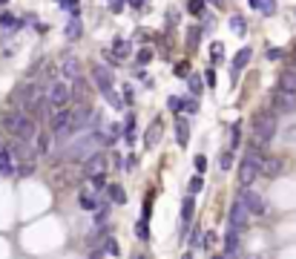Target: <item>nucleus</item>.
<instances>
[{
    "mask_svg": "<svg viewBox=\"0 0 296 259\" xmlns=\"http://www.w3.org/2000/svg\"><path fill=\"white\" fill-rule=\"evenodd\" d=\"M276 127H279V116L276 112H259L253 116V147H262L276 136Z\"/></svg>",
    "mask_w": 296,
    "mask_h": 259,
    "instance_id": "nucleus-1",
    "label": "nucleus"
},
{
    "mask_svg": "<svg viewBox=\"0 0 296 259\" xmlns=\"http://www.w3.org/2000/svg\"><path fill=\"white\" fill-rule=\"evenodd\" d=\"M98 144H104V136L101 132H86L84 138H78V142L72 144V147H66L64 150V158H72V162H84L86 156H92L95 150H98Z\"/></svg>",
    "mask_w": 296,
    "mask_h": 259,
    "instance_id": "nucleus-2",
    "label": "nucleus"
},
{
    "mask_svg": "<svg viewBox=\"0 0 296 259\" xmlns=\"http://www.w3.org/2000/svg\"><path fill=\"white\" fill-rule=\"evenodd\" d=\"M46 98H49V104H52V110H64V106L72 104V81H55L52 86H49V92H46Z\"/></svg>",
    "mask_w": 296,
    "mask_h": 259,
    "instance_id": "nucleus-3",
    "label": "nucleus"
},
{
    "mask_svg": "<svg viewBox=\"0 0 296 259\" xmlns=\"http://www.w3.org/2000/svg\"><path fill=\"white\" fill-rule=\"evenodd\" d=\"M40 92H44V90H40L34 81H23L20 86L14 90V104L23 106V110H29V106L34 104V98H38Z\"/></svg>",
    "mask_w": 296,
    "mask_h": 259,
    "instance_id": "nucleus-4",
    "label": "nucleus"
},
{
    "mask_svg": "<svg viewBox=\"0 0 296 259\" xmlns=\"http://www.w3.org/2000/svg\"><path fill=\"white\" fill-rule=\"evenodd\" d=\"M274 112H282V116H290V112H296V92H290V90H276L274 92Z\"/></svg>",
    "mask_w": 296,
    "mask_h": 259,
    "instance_id": "nucleus-5",
    "label": "nucleus"
},
{
    "mask_svg": "<svg viewBox=\"0 0 296 259\" xmlns=\"http://www.w3.org/2000/svg\"><path fill=\"white\" fill-rule=\"evenodd\" d=\"M239 202L248 208V213L250 216H262L264 213V199L256 193V190H250V188H244L242 190V196H239Z\"/></svg>",
    "mask_w": 296,
    "mask_h": 259,
    "instance_id": "nucleus-6",
    "label": "nucleus"
},
{
    "mask_svg": "<svg viewBox=\"0 0 296 259\" xmlns=\"http://www.w3.org/2000/svg\"><path fill=\"white\" fill-rule=\"evenodd\" d=\"M248 216H250V213H248V208H244L239 199L230 204L228 222H230V228H233V230H242V228H248Z\"/></svg>",
    "mask_w": 296,
    "mask_h": 259,
    "instance_id": "nucleus-7",
    "label": "nucleus"
},
{
    "mask_svg": "<svg viewBox=\"0 0 296 259\" xmlns=\"http://www.w3.org/2000/svg\"><path fill=\"white\" fill-rule=\"evenodd\" d=\"M34 136H38V127H34V118H29V116H23L20 118V124H18V130H14V138L18 142H32Z\"/></svg>",
    "mask_w": 296,
    "mask_h": 259,
    "instance_id": "nucleus-8",
    "label": "nucleus"
},
{
    "mask_svg": "<svg viewBox=\"0 0 296 259\" xmlns=\"http://www.w3.org/2000/svg\"><path fill=\"white\" fill-rule=\"evenodd\" d=\"M104 167H106V156H104L101 150H95L92 156H86V158H84V173H86V176L104 173Z\"/></svg>",
    "mask_w": 296,
    "mask_h": 259,
    "instance_id": "nucleus-9",
    "label": "nucleus"
},
{
    "mask_svg": "<svg viewBox=\"0 0 296 259\" xmlns=\"http://www.w3.org/2000/svg\"><path fill=\"white\" fill-rule=\"evenodd\" d=\"M242 254V242H239V230L230 228L224 234V259H239Z\"/></svg>",
    "mask_w": 296,
    "mask_h": 259,
    "instance_id": "nucleus-10",
    "label": "nucleus"
},
{
    "mask_svg": "<svg viewBox=\"0 0 296 259\" xmlns=\"http://www.w3.org/2000/svg\"><path fill=\"white\" fill-rule=\"evenodd\" d=\"M60 75H64V81L80 78V60L75 58V55H66V58L60 60Z\"/></svg>",
    "mask_w": 296,
    "mask_h": 259,
    "instance_id": "nucleus-11",
    "label": "nucleus"
},
{
    "mask_svg": "<svg viewBox=\"0 0 296 259\" xmlns=\"http://www.w3.org/2000/svg\"><path fill=\"white\" fill-rule=\"evenodd\" d=\"M256 176H259V167L253 164V162H248V158H242V164H239V184H253L256 182Z\"/></svg>",
    "mask_w": 296,
    "mask_h": 259,
    "instance_id": "nucleus-12",
    "label": "nucleus"
},
{
    "mask_svg": "<svg viewBox=\"0 0 296 259\" xmlns=\"http://www.w3.org/2000/svg\"><path fill=\"white\" fill-rule=\"evenodd\" d=\"M92 78H95V84H98V90H106V86H112V81H115L112 70H106V66H101V64L92 66Z\"/></svg>",
    "mask_w": 296,
    "mask_h": 259,
    "instance_id": "nucleus-13",
    "label": "nucleus"
},
{
    "mask_svg": "<svg viewBox=\"0 0 296 259\" xmlns=\"http://www.w3.org/2000/svg\"><path fill=\"white\" fill-rule=\"evenodd\" d=\"M176 142H178V147L190 144V121L182 116H176Z\"/></svg>",
    "mask_w": 296,
    "mask_h": 259,
    "instance_id": "nucleus-14",
    "label": "nucleus"
},
{
    "mask_svg": "<svg viewBox=\"0 0 296 259\" xmlns=\"http://www.w3.org/2000/svg\"><path fill=\"white\" fill-rule=\"evenodd\" d=\"M130 52H132V44H126L124 38H118V40L112 44V52H106V58L110 60H124Z\"/></svg>",
    "mask_w": 296,
    "mask_h": 259,
    "instance_id": "nucleus-15",
    "label": "nucleus"
},
{
    "mask_svg": "<svg viewBox=\"0 0 296 259\" xmlns=\"http://www.w3.org/2000/svg\"><path fill=\"white\" fill-rule=\"evenodd\" d=\"M282 167H285V162H282V158H268V156H264L262 170H259V173H264L268 178H274V176H279V173H282Z\"/></svg>",
    "mask_w": 296,
    "mask_h": 259,
    "instance_id": "nucleus-16",
    "label": "nucleus"
},
{
    "mask_svg": "<svg viewBox=\"0 0 296 259\" xmlns=\"http://www.w3.org/2000/svg\"><path fill=\"white\" fill-rule=\"evenodd\" d=\"M253 58V49L250 46H242L239 52H236V58H233V75H239L244 66H248V60Z\"/></svg>",
    "mask_w": 296,
    "mask_h": 259,
    "instance_id": "nucleus-17",
    "label": "nucleus"
},
{
    "mask_svg": "<svg viewBox=\"0 0 296 259\" xmlns=\"http://www.w3.org/2000/svg\"><path fill=\"white\" fill-rule=\"evenodd\" d=\"M158 142H161V121L156 118L147 127V132H144V147H156Z\"/></svg>",
    "mask_w": 296,
    "mask_h": 259,
    "instance_id": "nucleus-18",
    "label": "nucleus"
},
{
    "mask_svg": "<svg viewBox=\"0 0 296 259\" xmlns=\"http://www.w3.org/2000/svg\"><path fill=\"white\" fill-rule=\"evenodd\" d=\"M49 110H52V104H49V98H46V92H40L38 98H34V104H32V112H34V118H49Z\"/></svg>",
    "mask_w": 296,
    "mask_h": 259,
    "instance_id": "nucleus-19",
    "label": "nucleus"
},
{
    "mask_svg": "<svg viewBox=\"0 0 296 259\" xmlns=\"http://www.w3.org/2000/svg\"><path fill=\"white\" fill-rule=\"evenodd\" d=\"M14 158H12V150L6 147H0V176H12L14 173V164H12Z\"/></svg>",
    "mask_w": 296,
    "mask_h": 259,
    "instance_id": "nucleus-20",
    "label": "nucleus"
},
{
    "mask_svg": "<svg viewBox=\"0 0 296 259\" xmlns=\"http://www.w3.org/2000/svg\"><path fill=\"white\" fill-rule=\"evenodd\" d=\"M279 86H282V90H290V92H296V64L290 66V70L282 72V78H279Z\"/></svg>",
    "mask_w": 296,
    "mask_h": 259,
    "instance_id": "nucleus-21",
    "label": "nucleus"
},
{
    "mask_svg": "<svg viewBox=\"0 0 296 259\" xmlns=\"http://www.w3.org/2000/svg\"><path fill=\"white\" fill-rule=\"evenodd\" d=\"M78 204H80V210H98V204H101V202L95 199V196H92V193H86V190H80V196H78Z\"/></svg>",
    "mask_w": 296,
    "mask_h": 259,
    "instance_id": "nucleus-22",
    "label": "nucleus"
},
{
    "mask_svg": "<svg viewBox=\"0 0 296 259\" xmlns=\"http://www.w3.org/2000/svg\"><path fill=\"white\" fill-rule=\"evenodd\" d=\"M193 213H196V202H193V196L187 193V196H184V202H182V222H184V224H190Z\"/></svg>",
    "mask_w": 296,
    "mask_h": 259,
    "instance_id": "nucleus-23",
    "label": "nucleus"
},
{
    "mask_svg": "<svg viewBox=\"0 0 296 259\" xmlns=\"http://www.w3.org/2000/svg\"><path fill=\"white\" fill-rule=\"evenodd\" d=\"M23 116H26V112H20V110H18V112H6V116H3V127L14 136V130H18V124H20Z\"/></svg>",
    "mask_w": 296,
    "mask_h": 259,
    "instance_id": "nucleus-24",
    "label": "nucleus"
},
{
    "mask_svg": "<svg viewBox=\"0 0 296 259\" xmlns=\"http://www.w3.org/2000/svg\"><path fill=\"white\" fill-rule=\"evenodd\" d=\"M80 32H84V24H80L78 18H72V20L66 24V29H64V35H66L69 40H78V38H80Z\"/></svg>",
    "mask_w": 296,
    "mask_h": 259,
    "instance_id": "nucleus-25",
    "label": "nucleus"
},
{
    "mask_svg": "<svg viewBox=\"0 0 296 259\" xmlns=\"http://www.w3.org/2000/svg\"><path fill=\"white\" fill-rule=\"evenodd\" d=\"M20 20L14 18V14H9V12H3L0 14V29H6V32H14V29H20Z\"/></svg>",
    "mask_w": 296,
    "mask_h": 259,
    "instance_id": "nucleus-26",
    "label": "nucleus"
},
{
    "mask_svg": "<svg viewBox=\"0 0 296 259\" xmlns=\"http://www.w3.org/2000/svg\"><path fill=\"white\" fill-rule=\"evenodd\" d=\"M101 95H104V101H106L110 106H115V110H121V106H124V101H121V95L115 92L112 86H106V90H101Z\"/></svg>",
    "mask_w": 296,
    "mask_h": 259,
    "instance_id": "nucleus-27",
    "label": "nucleus"
},
{
    "mask_svg": "<svg viewBox=\"0 0 296 259\" xmlns=\"http://www.w3.org/2000/svg\"><path fill=\"white\" fill-rule=\"evenodd\" d=\"M49 144H52V136H49V132H40V136H34V150H38L40 156L49 153Z\"/></svg>",
    "mask_w": 296,
    "mask_h": 259,
    "instance_id": "nucleus-28",
    "label": "nucleus"
},
{
    "mask_svg": "<svg viewBox=\"0 0 296 259\" xmlns=\"http://www.w3.org/2000/svg\"><path fill=\"white\" fill-rule=\"evenodd\" d=\"M110 202H112V204H124L126 202V193H124L121 184H110Z\"/></svg>",
    "mask_w": 296,
    "mask_h": 259,
    "instance_id": "nucleus-29",
    "label": "nucleus"
},
{
    "mask_svg": "<svg viewBox=\"0 0 296 259\" xmlns=\"http://www.w3.org/2000/svg\"><path fill=\"white\" fill-rule=\"evenodd\" d=\"M121 250V245H118V239H112V236H106L104 239V245H101V254H110V256H115Z\"/></svg>",
    "mask_w": 296,
    "mask_h": 259,
    "instance_id": "nucleus-30",
    "label": "nucleus"
},
{
    "mask_svg": "<svg viewBox=\"0 0 296 259\" xmlns=\"http://www.w3.org/2000/svg\"><path fill=\"white\" fill-rule=\"evenodd\" d=\"M230 167H233V150H222V153H218V170L224 173Z\"/></svg>",
    "mask_w": 296,
    "mask_h": 259,
    "instance_id": "nucleus-31",
    "label": "nucleus"
},
{
    "mask_svg": "<svg viewBox=\"0 0 296 259\" xmlns=\"http://www.w3.org/2000/svg\"><path fill=\"white\" fill-rule=\"evenodd\" d=\"M202 188H204V178H202V176H193L190 182H187V193H190V196L202 193Z\"/></svg>",
    "mask_w": 296,
    "mask_h": 259,
    "instance_id": "nucleus-32",
    "label": "nucleus"
},
{
    "mask_svg": "<svg viewBox=\"0 0 296 259\" xmlns=\"http://www.w3.org/2000/svg\"><path fill=\"white\" fill-rule=\"evenodd\" d=\"M187 86L190 95H202V75H187Z\"/></svg>",
    "mask_w": 296,
    "mask_h": 259,
    "instance_id": "nucleus-33",
    "label": "nucleus"
},
{
    "mask_svg": "<svg viewBox=\"0 0 296 259\" xmlns=\"http://www.w3.org/2000/svg\"><path fill=\"white\" fill-rule=\"evenodd\" d=\"M136 236L141 239V242H147V239H150V224H147V219H138V224H136Z\"/></svg>",
    "mask_w": 296,
    "mask_h": 259,
    "instance_id": "nucleus-34",
    "label": "nucleus"
},
{
    "mask_svg": "<svg viewBox=\"0 0 296 259\" xmlns=\"http://www.w3.org/2000/svg\"><path fill=\"white\" fill-rule=\"evenodd\" d=\"M202 35H204V32H202L198 26H193V29L187 32V46H190V49H196V46H198V38H202Z\"/></svg>",
    "mask_w": 296,
    "mask_h": 259,
    "instance_id": "nucleus-35",
    "label": "nucleus"
},
{
    "mask_svg": "<svg viewBox=\"0 0 296 259\" xmlns=\"http://www.w3.org/2000/svg\"><path fill=\"white\" fill-rule=\"evenodd\" d=\"M187 9H190V14H196V18H202V14H204V0H190V3H187Z\"/></svg>",
    "mask_w": 296,
    "mask_h": 259,
    "instance_id": "nucleus-36",
    "label": "nucleus"
},
{
    "mask_svg": "<svg viewBox=\"0 0 296 259\" xmlns=\"http://www.w3.org/2000/svg\"><path fill=\"white\" fill-rule=\"evenodd\" d=\"M172 75H176V78H187V75H190V64H187V60H178V64L172 66Z\"/></svg>",
    "mask_w": 296,
    "mask_h": 259,
    "instance_id": "nucleus-37",
    "label": "nucleus"
},
{
    "mask_svg": "<svg viewBox=\"0 0 296 259\" xmlns=\"http://www.w3.org/2000/svg\"><path fill=\"white\" fill-rule=\"evenodd\" d=\"M136 60H138V66H144V64H150L152 60V49H138V55H136Z\"/></svg>",
    "mask_w": 296,
    "mask_h": 259,
    "instance_id": "nucleus-38",
    "label": "nucleus"
},
{
    "mask_svg": "<svg viewBox=\"0 0 296 259\" xmlns=\"http://www.w3.org/2000/svg\"><path fill=\"white\" fill-rule=\"evenodd\" d=\"M193 167H196V173H198V176H204V170H207V158H204L202 153L193 156Z\"/></svg>",
    "mask_w": 296,
    "mask_h": 259,
    "instance_id": "nucleus-39",
    "label": "nucleus"
},
{
    "mask_svg": "<svg viewBox=\"0 0 296 259\" xmlns=\"http://www.w3.org/2000/svg\"><path fill=\"white\" fill-rule=\"evenodd\" d=\"M259 12L262 14H274L276 12V0H259Z\"/></svg>",
    "mask_w": 296,
    "mask_h": 259,
    "instance_id": "nucleus-40",
    "label": "nucleus"
},
{
    "mask_svg": "<svg viewBox=\"0 0 296 259\" xmlns=\"http://www.w3.org/2000/svg\"><path fill=\"white\" fill-rule=\"evenodd\" d=\"M98 208H101V210L95 213V222H98V224H104V222H106V216H110V204H106V202H101Z\"/></svg>",
    "mask_w": 296,
    "mask_h": 259,
    "instance_id": "nucleus-41",
    "label": "nucleus"
},
{
    "mask_svg": "<svg viewBox=\"0 0 296 259\" xmlns=\"http://www.w3.org/2000/svg\"><path fill=\"white\" fill-rule=\"evenodd\" d=\"M210 58L213 60H224V46H222V44H210Z\"/></svg>",
    "mask_w": 296,
    "mask_h": 259,
    "instance_id": "nucleus-42",
    "label": "nucleus"
},
{
    "mask_svg": "<svg viewBox=\"0 0 296 259\" xmlns=\"http://www.w3.org/2000/svg\"><path fill=\"white\" fill-rule=\"evenodd\" d=\"M167 106H170L172 112H182L184 110V98H176V95H172V98H167Z\"/></svg>",
    "mask_w": 296,
    "mask_h": 259,
    "instance_id": "nucleus-43",
    "label": "nucleus"
},
{
    "mask_svg": "<svg viewBox=\"0 0 296 259\" xmlns=\"http://www.w3.org/2000/svg\"><path fill=\"white\" fill-rule=\"evenodd\" d=\"M90 178H92V188H95V190L106 188V176H104V173H95V176H90Z\"/></svg>",
    "mask_w": 296,
    "mask_h": 259,
    "instance_id": "nucleus-44",
    "label": "nucleus"
},
{
    "mask_svg": "<svg viewBox=\"0 0 296 259\" xmlns=\"http://www.w3.org/2000/svg\"><path fill=\"white\" fill-rule=\"evenodd\" d=\"M230 26H233V32H236V35H244V32H248V26H244V20H242V18H233V20H230Z\"/></svg>",
    "mask_w": 296,
    "mask_h": 259,
    "instance_id": "nucleus-45",
    "label": "nucleus"
},
{
    "mask_svg": "<svg viewBox=\"0 0 296 259\" xmlns=\"http://www.w3.org/2000/svg\"><path fill=\"white\" fill-rule=\"evenodd\" d=\"M121 101H124V104H132V101H136V92H132V86H124V90H121Z\"/></svg>",
    "mask_w": 296,
    "mask_h": 259,
    "instance_id": "nucleus-46",
    "label": "nucleus"
},
{
    "mask_svg": "<svg viewBox=\"0 0 296 259\" xmlns=\"http://www.w3.org/2000/svg\"><path fill=\"white\" fill-rule=\"evenodd\" d=\"M264 55H268V60H279V58H282V49L268 46V49H264Z\"/></svg>",
    "mask_w": 296,
    "mask_h": 259,
    "instance_id": "nucleus-47",
    "label": "nucleus"
},
{
    "mask_svg": "<svg viewBox=\"0 0 296 259\" xmlns=\"http://www.w3.org/2000/svg\"><path fill=\"white\" fill-rule=\"evenodd\" d=\"M121 167H124V170H136V167H138V158H136L132 153H130V156L124 158V164H121Z\"/></svg>",
    "mask_w": 296,
    "mask_h": 259,
    "instance_id": "nucleus-48",
    "label": "nucleus"
},
{
    "mask_svg": "<svg viewBox=\"0 0 296 259\" xmlns=\"http://www.w3.org/2000/svg\"><path fill=\"white\" fill-rule=\"evenodd\" d=\"M58 3H60V9H72L78 14V0H58Z\"/></svg>",
    "mask_w": 296,
    "mask_h": 259,
    "instance_id": "nucleus-49",
    "label": "nucleus"
},
{
    "mask_svg": "<svg viewBox=\"0 0 296 259\" xmlns=\"http://www.w3.org/2000/svg\"><path fill=\"white\" fill-rule=\"evenodd\" d=\"M106 6H110V12H121V9H124V0H106Z\"/></svg>",
    "mask_w": 296,
    "mask_h": 259,
    "instance_id": "nucleus-50",
    "label": "nucleus"
},
{
    "mask_svg": "<svg viewBox=\"0 0 296 259\" xmlns=\"http://www.w3.org/2000/svg\"><path fill=\"white\" fill-rule=\"evenodd\" d=\"M184 110H187V112H196V110H198V104H196V101H184Z\"/></svg>",
    "mask_w": 296,
    "mask_h": 259,
    "instance_id": "nucleus-51",
    "label": "nucleus"
},
{
    "mask_svg": "<svg viewBox=\"0 0 296 259\" xmlns=\"http://www.w3.org/2000/svg\"><path fill=\"white\" fill-rule=\"evenodd\" d=\"M204 78H207V84L213 86V84H216V72H213V70H207V75H204Z\"/></svg>",
    "mask_w": 296,
    "mask_h": 259,
    "instance_id": "nucleus-52",
    "label": "nucleus"
},
{
    "mask_svg": "<svg viewBox=\"0 0 296 259\" xmlns=\"http://www.w3.org/2000/svg\"><path fill=\"white\" fill-rule=\"evenodd\" d=\"M190 242H193V245H202V230H196V234L190 236Z\"/></svg>",
    "mask_w": 296,
    "mask_h": 259,
    "instance_id": "nucleus-53",
    "label": "nucleus"
},
{
    "mask_svg": "<svg viewBox=\"0 0 296 259\" xmlns=\"http://www.w3.org/2000/svg\"><path fill=\"white\" fill-rule=\"evenodd\" d=\"M126 6H132V9H141V6H144V0H126Z\"/></svg>",
    "mask_w": 296,
    "mask_h": 259,
    "instance_id": "nucleus-54",
    "label": "nucleus"
},
{
    "mask_svg": "<svg viewBox=\"0 0 296 259\" xmlns=\"http://www.w3.org/2000/svg\"><path fill=\"white\" fill-rule=\"evenodd\" d=\"M90 259H101V250H92V254H90Z\"/></svg>",
    "mask_w": 296,
    "mask_h": 259,
    "instance_id": "nucleus-55",
    "label": "nucleus"
},
{
    "mask_svg": "<svg viewBox=\"0 0 296 259\" xmlns=\"http://www.w3.org/2000/svg\"><path fill=\"white\" fill-rule=\"evenodd\" d=\"M132 259H144V256H141V254H132Z\"/></svg>",
    "mask_w": 296,
    "mask_h": 259,
    "instance_id": "nucleus-56",
    "label": "nucleus"
},
{
    "mask_svg": "<svg viewBox=\"0 0 296 259\" xmlns=\"http://www.w3.org/2000/svg\"><path fill=\"white\" fill-rule=\"evenodd\" d=\"M6 3H9V0H0V6H6Z\"/></svg>",
    "mask_w": 296,
    "mask_h": 259,
    "instance_id": "nucleus-57",
    "label": "nucleus"
},
{
    "mask_svg": "<svg viewBox=\"0 0 296 259\" xmlns=\"http://www.w3.org/2000/svg\"><path fill=\"white\" fill-rule=\"evenodd\" d=\"M213 3H216V6H222V0H213Z\"/></svg>",
    "mask_w": 296,
    "mask_h": 259,
    "instance_id": "nucleus-58",
    "label": "nucleus"
},
{
    "mask_svg": "<svg viewBox=\"0 0 296 259\" xmlns=\"http://www.w3.org/2000/svg\"><path fill=\"white\" fill-rule=\"evenodd\" d=\"M213 259H224V256H213Z\"/></svg>",
    "mask_w": 296,
    "mask_h": 259,
    "instance_id": "nucleus-59",
    "label": "nucleus"
},
{
    "mask_svg": "<svg viewBox=\"0 0 296 259\" xmlns=\"http://www.w3.org/2000/svg\"><path fill=\"white\" fill-rule=\"evenodd\" d=\"M294 64H296V55H294Z\"/></svg>",
    "mask_w": 296,
    "mask_h": 259,
    "instance_id": "nucleus-60",
    "label": "nucleus"
}]
</instances>
